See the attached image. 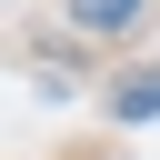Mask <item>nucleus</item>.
Instances as JSON below:
<instances>
[{"instance_id": "nucleus-1", "label": "nucleus", "mask_w": 160, "mask_h": 160, "mask_svg": "<svg viewBox=\"0 0 160 160\" xmlns=\"http://www.w3.org/2000/svg\"><path fill=\"white\" fill-rule=\"evenodd\" d=\"M110 110H120V120H160V70L120 80V90H110Z\"/></svg>"}, {"instance_id": "nucleus-2", "label": "nucleus", "mask_w": 160, "mask_h": 160, "mask_svg": "<svg viewBox=\"0 0 160 160\" xmlns=\"http://www.w3.org/2000/svg\"><path fill=\"white\" fill-rule=\"evenodd\" d=\"M70 20H80V30H130L140 0H70Z\"/></svg>"}]
</instances>
